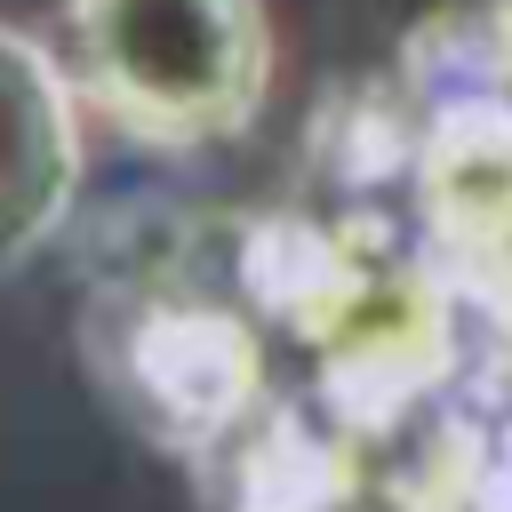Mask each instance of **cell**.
<instances>
[{
  "mask_svg": "<svg viewBox=\"0 0 512 512\" xmlns=\"http://www.w3.org/2000/svg\"><path fill=\"white\" fill-rule=\"evenodd\" d=\"M64 64L96 112L152 152H208L272 104V8L264 0H64Z\"/></svg>",
  "mask_w": 512,
  "mask_h": 512,
  "instance_id": "cell-1",
  "label": "cell"
},
{
  "mask_svg": "<svg viewBox=\"0 0 512 512\" xmlns=\"http://www.w3.org/2000/svg\"><path fill=\"white\" fill-rule=\"evenodd\" d=\"M88 96L56 40L0 24V272L24 264L88 184Z\"/></svg>",
  "mask_w": 512,
  "mask_h": 512,
  "instance_id": "cell-2",
  "label": "cell"
},
{
  "mask_svg": "<svg viewBox=\"0 0 512 512\" xmlns=\"http://www.w3.org/2000/svg\"><path fill=\"white\" fill-rule=\"evenodd\" d=\"M128 384L144 392V408L168 440H208L240 416V400L256 384V352L216 312H168L136 336Z\"/></svg>",
  "mask_w": 512,
  "mask_h": 512,
  "instance_id": "cell-3",
  "label": "cell"
},
{
  "mask_svg": "<svg viewBox=\"0 0 512 512\" xmlns=\"http://www.w3.org/2000/svg\"><path fill=\"white\" fill-rule=\"evenodd\" d=\"M480 48H488V88L512 96V0H488L480 8Z\"/></svg>",
  "mask_w": 512,
  "mask_h": 512,
  "instance_id": "cell-4",
  "label": "cell"
}]
</instances>
